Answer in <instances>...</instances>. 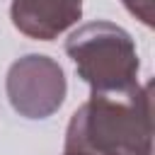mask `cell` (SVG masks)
Instances as JSON below:
<instances>
[{
  "label": "cell",
  "mask_w": 155,
  "mask_h": 155,
  "mask_svg": "<svg viewBox=\"0 0 155 155\" xmlns=\"http://www.w3.org/2000/svg\"><path fill=\"white\" fill-rule=\"evenodd\" d=\"M150 90L133 87L116 94H90L73 114L65 131V150L90 155H150L153 153V109Z\"/></svg>",
  "instance_id": "1"
},
{
  "label": "cell",
  "mask_w": 155,
  "mask_h": 155,
  "mask_svg": "<svg viewBox=\"0 0 155 155\" xmlns=\"http://www.w3.org/2000/svg\"><path fill=\"white\" fill-rule=\"evenodd\" d=\"M65 53L92 94H116L138 87V51L126 29L97 19L65 39Z\"/></svg>",
  "instance_id": "2"
},
{
  "label": "cell",
  "mask_w": 155,
  "mask_h": 155,
  "mask_svg": "<svg viewBox=\"0 0 155 155\" xmlns=\"http://www.w3.org/2000/svg\"><path fill=\"white\" fill-rule=\"evenodd\" d=\"M5 90L12 109L24 119H48L65 99L68 82L58 61L44 53L17 58L5 78Z\"/></svg>",
  "instance_id": "3"
},
{
  "label": "cell",
  "mask_w": 155,
  "mask_h": 155,
  "mask_svg": "<svg viewBox=\"0 0 155 155\" xmlns=\"http://www.w3.org/2000/svg\"><path fill=\"white\" fill-rule=\"evenodd\" d=\"M82 15V0H12L10 17L29 39L51 41L70 29Z\"/></svg>",
  "instance_id": "4"
},
{
  "label": "cell",
  "mask_w": 155,
  "mask_h": 155,
  "mask_svg": "<svg viewBox=\"0 0 155 155\" xmlns=\"http://www.w3.org/2000/svg\"><path fill=\"white\" fill-rule=\"evenodd\" d=\"M121 2L126 5V10L136 19H140L145 27H153V22H155V0H121Z\"/></svg>",
  "instance_id": "5"
},
{
  "label": "cell",
  "mask_w": 155,
  "mask_h": 155,
  "mask_svg": "<svg viewBox=\"0 0 155 155\" xmlns=\"http://www.w3.org/2000/svg\"><path fill=\"white\" fill-rule=\"evenodd\" d=\"M63 155H90V153H80V150H65Z\"/></svg>",
  "instance_id": "6"
}]
</instances>
